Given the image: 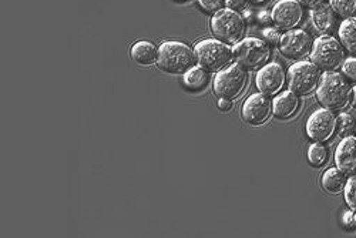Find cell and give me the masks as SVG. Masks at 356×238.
Instances as JSON below:
<instances>
[{"instance_id":"obj_23","label":"cell","mask_w":356,"mask_h":238,"mask_svg":"<svg viewBox=\"0 0 356 238\" xmlns=\"http://www.w3.org/2000/svg\"><path fill=\"white\" fill-rule=\"evenodd\" d=\"M330 2L337 15L343 19H349L356 15V0H330Z\"/></svg>"},{"instance_id":"obj_4","label":"cell","mask_w":356,"mask_h":238,"mask_svg":"<svg viewBox=\"0 0 356 238\" xmlns=\"http://www.w3.org/2000/svg\"><path fill=\"white\" fill-rule=\"evenodd\" d=\"M211 32L218 40L227 45H236L243 40L245 33V19L238 12L228 8L221 9L211 19Z\"/></svg>"},{"instance_id":"obj_12","label":"cell","mask_w":356,"mask_h":238,"mask_svg":"<svg viewBox=\"0 0 356 238\" xmlns=\"http://www.w3.org/2000/svg\"><path fill=\"white\" fill-rule=\"evenodd\" d=\"M273 113V102L262 93L251 95L243 104L241 116L251 126H261L268 122Z\"/></svg>"},{"instance_id":"obj_15","label":"cell","mask_w":356,"mask_h":238,"mask_svg":"<svg viewBox=\"0 0 356 238\" xmlns=\"http://www.w3.org/2000/svg\"><path fill=\"white\" fill-rule=\"evenodd\" d=\"M311 20L316 31L322 35H332L339 24L337 12L328 3H322L314 8L311 12Z\"/></svg>"},{"instance_id":"obj_33","label":"cell","mask_w":356,"mask_h":238,"mask_svg":"<svg viewBox=\"0 0 356 238\" xmlns=\"http://www.w3.org/2000/svg\"><path fill=\"white\" fill-rule=\"evenodd\" d=\"M350 106L356 110V86L352 88V99H350Z\"/></svg>"},{"instance_id":"obj_11","label":"cell","mask_w":356,"mask_h":238,"mask_svg":"<svg viewBox=\"0 0 356 238\" xmlns=\"http://www.w3.org/2000/svg\"><path fill=\"white\" fill-rule=\"evenodd\" d=\"M312 46V39L305 31L292 29V31H288L285 35H282L280 50L284 56L300 61V58L311 56Z\"/></svg>"},{"instance_id":"obj_17","label":"cell","mask_w":356,"mask_h":238,"mask_svg":"<svg viewBox=\"0 0 356 238\" xmlns=\"http://www.w3.org/2000/svg\"><path fill=\"white\" fill-rule=\"evenodd\" d=\"M300 107V99L298 95H295L293 92H284L280 93L274 102H273V113L281 118V120H286V118H291L296 110Z\"/></svg>"},{"instance_id":"obj_27","label":"cell","mask_w":356,"mask_h":238,"mask_svg":"<svg viewBox=\"0 0 356 238\" xmlns=\"http://www.w3.org/2000/svg\"><path fill=\"white\" fill-rule=\"evenodd\" d=\"M262 35H264L266 43H270V45H273V46L281 43L282 35H280V32L277 31V29H273V27L265 29V31L262 32Z\"/></svg>"},{"instance_id":"obj_6","label":"cell","mask_w":356,"mask_h":238,"mask_svg":"<svg viewBox=\"0 0 356 238\" xmlns=\"http://www.w3.org/2000/svg\"><path fill=\"white\" fill-rule=\"evenodd\" d=\"M345 61V50L339 40L332 36H321L314 42L311 51V62L319 69L332 72Z\"/></svg>"},{"instance_id":"obj_20","label":"cell","mask_w":356,"mask_h":238,"mask_svg":"<svg viewBox=\"0 0 356 238\" xmlns=\"http://www.w3.org/2000/svg\"><path fill=\"white\" fill-rule=\"evenodd\" d=\"M184 86L191 92H201L202 88L209 84V73L201 66H193L184 73L183 77Z\"/></svg>"},{"instance_id":"obj_5","label":"cell","mask_w":356,"mask_h":238,"mask_svg":"<svg viewBox=\"0 0 356 238\" xmlns=\"http://www.w3.org/2000/svg\"><path fill=\"white\" fill-rule=\"evenodd\" d=\"M232 51L234 61L248 70L265 66L271 57V49L268 43L255 38L240 40L234 46Z\"/></svg>"},{"instance_id":"obj_25","label":"cell","mask_w":356,"mask_h":238,"mask_svg":"<svg viewBox=\"0 0 356 238\" xmlns=\"http://www.w3.org/2000/svg\"><path fill=\"white\" fill-rule=\"evenodd\" d=\"M342 73L352 81H356V57H348L342 63Z\"/></svg>"},{"instance_id":"obj_14","label":"cell","mask_w":356,"mask_h":238,"mask_svg":"<svg viewBox=\"0 0 356 238\" xmlns=\"http://www.w3.org/2000/svg\"><path fill=\"white\" fill-rule=\"evenodd\" d=\"M337 167L346 175H356V136L343 137L335 152Z\"/></svg>"},{"instance_id":"obj_28","label":"cell","mask_w":356,"mask_h":238,"mask_svg":"<svg viewBox=\"0 0 356 238\" xmlns=\"http://www.w3.org/2000/svg\"><path fill=\"white\" fill-rule=\"evenodd\" d=\"M225 5L231 10H243L247 6V0H225Z\"/></svg>"},{"instance_id":"obj_32","label":"cell","mask_w":356,"mask_h":238,"mask_svg":"<svg viewBox=\"0 0 356 238\" xmlns=\"http://www.w3.org/2000/svg\"><path fill=\"white\" fill-rule=\"evenodd\" d=\"M259 20H261V22H266V23L271 22V20H273V17H271V13H266V12L261 13V15H259Z\"/></svg>"},{"instance_id":"obj_8","label":"cell","mask_w":356,"mask_h":238,"mask_svg":"<svg viewBox=\"0 0 356 238\" xmlns=\"http://www.w3.org/2000/svg\"><path fill=\"white\" fill-rule=\"evenodd\" d=\"M319 80V68L312 62H296L288 70V86L295 95H309L315 87H318Z\"/></svg>"},{"instance_id":"obj_31","label":"cell","mask_w":356,"mask_h":238,"mask_svg":"<svg viewBox=\"0 0 356 238\" xmlns=\"http://www.w3.org/2000/svg\"><path fill=\"white\" fill-rule=\"evenodd\" d=\"M218 109L221 111H229L232 109V104H231V100L228 99H220L218 100Z\"/></svg>"},{"instance_id":"obj_21","label":"cell","mask_w":356,"mask_h":238,"mask_svg":"<svg viewBox=\"0 0 356 238\" xmlns=\"http://www.w3.org/2000/svg\"><path fill=\"white\" fill-rule=\"evenodd\" d=\"M337 133L339 137H349L356 134V118L352 114L343 113L337 118Z\"/></svg>"},{"instance_id":"obj_2","label":"cell","mask_w":356,"mask_h":238,"mask_svg":"<svg viewBox=\"0 0 356 238\" xmlns=\"http://www.w3.org/2000/svg\"><path fill=\"white\" fill-rule=\"evenodd\" d=\"M194 63L195 53L188 45L177 40H167L160 45L157 58L160 70L171 74H180L191 69Z\"/></svg>"},{"instance_id":"obj_18","label":"cell","mask_w":356,"mask_h":238,"mask_svg":"<svg viewBox=\"0 0 356 238\" xmlns=\"http://www.w3.org/2000/svg\"><path fill=\"white\" fill-rule=\"evenodd\" d=\"M321 183L326 193L341 194L346 186V174H343L338 167L328 168L322 174Z\"/></svg>"},{"instance_id":"obj_1","label":"cell","mask_w":356,"mask_h":238,"mask_svg":"<svg viewBox=\"0 0 356 238\" xmlns=\"http://www.w3.org/2000/svg\"><path fill=\"white\" fill-rule=\"evenodd\" d=\"M316 99L331 111L342 110L350 104L352 87L341 73L325 72L316 87Z\"/></svg>"},{"instance_id":"obj_19","label":"cell","mask_w":356,"mask_h":238,"mask_svg":"<svg viewBox=\"0 0 356 238\" xmlns=\"http://www.w3.org/2000/svg\"><path fill=\"white\" fill-rule=\"evenodd\" d=\"M339 40L341 45L352 54H356V17L345 19L339 24Z\"/></svg>"},{"instance_id":"obj_16","label":"cell","mask_w":356,"mask_h":238,"mask_svg":"<svg viewBox=\"0 0 356 238\" xmlns=\"http://www.w3.org/2000/svg\"><path fill=\"white\" fill-rule=\"evenodd\" d=\"M130 54L137 65L152 66V65L157 63L159 47L148 40H138L131 46Z\"/></svg>"},{"instance_id":"obj_34","label":"cell","mask_w":356,"mask_h":238,"mask_svg":"<svg viewBox=\"0 0 356 238\" xmlns=\"http://www.w3.org/2000/svg\"><path fill=\"white\" fill-rule=\"evenodd\" d=\"M250 2H252V3H262V2H265V0H250Z\"/></svg>"},{"instance_id":"obj_7","label":"cell","mask_w":356,"mask_h":238,"mask_svg":"<svg viewBox=\"0 0 356 238\" xmlns=\"http://www.w3.org/2000/svg\"><path fill=\"white\" fill-rule=\"evenodd\" d=\"M247 86V72L238 63L229 65L214 77V93L220 99L234 100L238 97Z\"/></svg>"},{"instance_id":"obj_9","label":"cell","mask_w":356,"mask_h":238,"mask_svg":"<svg viewBox=\"0 0 356 238\" xmlns=\"http://www.w3.org/2000/svg\"><path fill=\"white\" fill-rule=\"evenodd\" d=\"M307 134L316 143L328 141L337 132V117L328 109H318L307 120Z\"/></svg>"},{"instance_id":"obj_30","label":"cell","mask_w":356,"mask_h":238,"mask_svg":"<svg viewBox=\"0 0 356 238\" xmlns=\"http://www.w3.org/2000/svg\"><path fill=\"white\" fill-rule=\"evenodd\" d=\"M298 2H300L302 6H305V8L314 9V8L319 6V5H322L323 0H298Z\"/></svg>"},{"instance_id":"obj_10","label":"cell","mask_w":356,"mask_h":238,"mask_svg":"<svg viewBox=\"0 0 356 238\" xmlns=\"http://www.w3.org/2000/svg\"><path fill=\"white\" fill-rule=\"evenodd\" d=\"M286 74L284 68L277 63H268L262 66L257 76H255V86L259 90V93L265 96H275L282 90V87L285 84Z\"/></svg>"},{"instance_id":"obj_24","label":"cell","mask_w":356,"mask_h":238,"mask_svg":"<svg viewBox=\"0 0 356 238\" xmlns=\"http://www.w3.org/2000/svg\"><path fill=\"white\" fill-rule=\"evenodd\" d=\"M345 201L350 210L356 212V175H352L345 186Z\"/></svg>"},{"instance_id":"obj_29","label":"cell","mask_w":356,"mask_h":238,"mask_svg":"<svg viewBox=\"0 0 356 238\" xmlns=\"http://www.w3.org/2000/svg\"><path fill=\"white\" fill-rule=\"evenodd\" d=\"M343 224H345L348 228H355V227H356V212L350 210V212L345 213V216H343Z\"/></svg>"},{"instance_id":"obj_3","label":"cell","mask_w":356,"mask_h":238,"mask_svg":"<svg viewBox=\"0 0 356 238\" xmlns=\"http://www.w3.org/2000/svg\"><path fill=\"white\" fill-rule=\"evenodd\" d=\"M195 61L207 70L218 73L228 68L234 61L232 49L218 39H204L194 46Z\"/></svg>"},{"instance_id":"obj_13","label":"cell","mask_w":356,"mask_h":238,"mask_svg":"<svg viewBox=\"0 0 356 238\" xmlns=\"http://www.w3.org/2000/svg\"><path fill=\"white\" fill-rule=\"evenodd\" d=\"M304 10L298 0H280L271 12L273 22L281 31H292L302 20Z\"/></svg>"},{"instance_id":"obj_22","label":"cell","mask_w":356,"mask_h":238,"mask_svg":"<svg viewBox=\"0 0 356 238\" xmlns=\"http://www.w3.org/2000/svg\"><path fill=\"white\" fill-rule=\"evenodd\" d=\"M328 160V152L321 143L311 144L308 148V161L314 167H322Z\"/></svg>"},{"instance_id":"obj_26","label":"cell","mask_w":356,"mask_h":238,"mask_svg":"<svg viewBox=\"0 0 356 238\" xmlns=\"http://www.w3.org/2000/svg\"><path fill=\"white\" fill-rule=\"evenodd\" d=\"M224 3L225 2H222V0H198V5L209 13H216L221 10Z\"/></svg>"}]
</instances>
